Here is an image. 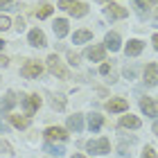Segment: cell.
Here are the masks:
<instances>
[{"mask_svg": "<svg viewBox=\"0 0 158 158\" xmlns=\"http://www.w3.org/2000/svg\"><path fill=\"white\" fill-rule=\"evenodd\" d=\"M135 5H138L140 9H149V7L154 5V0H135Z\"/></svg>", "mask_w": 158, "mask_h": 158, "instance_id": "obj_27", "label": "cell"}, {"mask_svg": "<svg viewBox=\"0 0 158 158\" xmlns=\"http://www.w3.org/2000/svg\"><path fill=\"white\" fill-rule=\"evenodd\" d=\"M104 43H106V50H111V52H118V50L122 48V41H120V36H118L115 32H109V34H106Z\"/></svg>", "mask_w": 158, "mask_h": 158, "instance_id": "obj_13", "label": "cell"}, {"mask_svg": "<svg viewBox=\"0 0 158 158\" xmlns=\"http://www.w3.org/2000/svg\"><path fill=\"white\" fill-rule=\"evenodd\" d=\"M59 9L68 11L70 16H77V18H81V16L88 14V7L84 2H79V0H59Z\"/></svg>", "mask_w": 158, "mask_h": 158, "instance_id": "obj_1", "label": "cell"}, {"mask_svg": "<svg viewBox=\"0 0 158 158\" xmlns=\"http://www.w3.org/2000/svg\"><path fill=\"white\" fill-rule=\"evenodd\" d=\"M104 14H106L109 18H127L129 11L124 9V7L115 5V2H109V5H106V9H104Z\"/></svg>", "mask_w": 158, "mask_h": 158, "instance_id": "obj_6", "label": "cell"}, {"mask_svg": "<svg viewBox=\"0 0 158 158\" xmlns=\"http://www.w3.org/2000/svg\"><path fill=\"white\" fill-rule=\"evenodd\" d=\"M45 138H48V142H52V140L63 142V140H68V133L63 131L61 127H48L45 129Z\"/></svg>", "mask_w": 158, "mask_h": 158, "instance_id": "obj_5", "label": "cell"}, {"mask_svg": "<svg viewBox=\"0 0 158 158\" xmlns=\"http://www.w3.org/2000/svg\"><path fill=\"white\" fill-rule=\"evenodd\" d=\"M9 5H11V0H0V7H5V9H9Z\"/></svg>", "mask_w": 158, "mask_h": 158, "instance_id": "obj_32", "label": "cell"}, {"mask_svg": "<svg viewBox=\"0 0 158 158\" xmlns=\"http://www.w3.org/2000/svg\"><path fill=\"white\" fill-rule=\"evenodd\" d=\"M145 84L147 86H158V66L156 63H147V68H145Z\"/></svg>", "mask_w": 158, "mask_h": 158, "instance_id": "obj_8", "label": "cell"}, {"mask_svg": "<svg viewBox=\"0 0 158 158\" xmlns=\"http://www.w3.org/2000/svg\"><path fill=\"white\" fill-rule=\"evenodd\" d=\"M16 102H18V97H16V93L14 90H9L5 95V99H0V113H9L14 106H16Z\"/></svg>", "mask_w": 158, "mask_h": 158, "instance_id": "obj_9", "label": "cell"}, {"mask_svg": "<svg viewBox=\"0 0 158 158\" xmlns=\"http://www.w3.org/2000/svg\"><path fill=\"white\" fill-rule=\"evenodd\" d=\"M48 70H50L52 75H56L59 79H68V77H70V73L63 68V63H61V59H59L56 54H50V56H48Z\"/></svg>", "mask_w": 158, "mask_h": 158, "instance_id": "obj_2", "label": "cell"}, {"mask_svg": "<svg viewBox=\"0 0 158 158\" xmlns=\"http://www.w3.org/2000/svg\"><path fill=\"white\" fill-rule=\"evenodd\" d=\"M154 133H156V135H158V124H154Z\"/></svg>", "mask_w": 158, "mask_h": 158, "instance_id": "obj_35", "label": "cell"}, {"mask_svg": "<svg viewBox=\"0 0 158 158\" xmlns=\"http://www.w3.org/2000/svg\"><path fill=\"white\" fill-rule=\"evenodd\" d=\"M14 27H16L18 32H23V30H25V18H20V16H18V18H16V25H14Z\"/></svg>", "mask_w": 158, "mask_h": 158, "instance_id": "obj_28", "label": "cell"}, {"mask_svg": "<svg viewBox=\"0 0 158 158\" xmlns=\"http://www.w3.org/2000/svg\"><path fill=\"white\" fill-rule=\"evenodd\" d=\"M127 56H138L140 52H142V41H138V39H131L127 43Z\"/></svg>", "mask_w": 158, "mask_h": 158, "instance_id": "obj_15", "label": "cell"}, {"mask_svg": "<svg viewBox=\"0 0 158 158\" xmlns=\"http://www.w3.org/2000/svg\"><path fill=\"white\" fill-rule=\"evenodd\" d=\"M52 14V5H41L36 9V18H48Z\"/></svg>", "mask_w": 158, "mask_h": 158, "instance_id": "obj_22", "label": "cell"}, {"mask_svg": "<svg viewBox=\"0 0 158 158\" xmlns=\"http://www.w3.org/2000/svg\"><path fill=\"white\" fill-rule=\"evenodd\" d=\"M142 158H158L156 152H154V147H145L142 149Z\"/></svg>", "mask_w": 158, "mask_h": 158, "instance_id": "obj_25", "label": "cell"}, {"mask_svg": "<svg viewBox=\"0 0 158 158\" xmlns=\"http://www.w3.org/2000/svg\"><path fill=\"white\" fill-rule=\"evenodd\" d=\"M102 124H104V118L99 115V113H93V115H88V129L93 133H97L99 129H102Z\"/></svg>", "mask_w": 158, "mask_h": 158, "instance_id": "obj_16", "label": "cell"}, {"mask_svg": "<svg viewBox=\"0 0 158 158\" xmlns=\"http://www.w3.org/2000/svg\"><path fill=\"white\" fill-rule=\"evenodd\" d=\"M99 73H102V75H109V73H111V66H109V63H102V66H99Z\"/></svg>", "mask_w": 158, "mask_h": 158, "instance_id": "obj_30", "label": "cell"}, {"mask_svg": "<svg viewBox=\"0 0 158 158\" xmlns=\"http://www.w3.org/2000/svg\"><path fill=\"white\" fill-rule=\"evenodd\" d=\"M90 39H93V32L90 30H79V32H75V36H73L75 43H86V41H90Z\"/></svg>", "mask_w": 158, "mask_h": 158, "instance_id": "obj_21", "label": "cell"}, {"mask_svg": "<svg viewBox=\"0 0 158 158\" xmlns=\"http://www.w3.org/2000/svg\"><path fill=\"white\" fill-rule=\"evenodd\" d=\"M7 63H9V59H7V56H5V54H0V66H2V68H5V66H7Z\"/></svg>", "mask_w": 158, "mask_h": 158, "instance_id": "obj_31", "label": "cell"}, {"mask_svg": "<svg viewBox=\"0 0 158 158\" xmlns=\"http://www.w3.org/2000/svg\"><path fill=\"white\" fill-rule=\"evenodd\" d=\"M127 109H129V102L122 97H115L111 102H106V111H111V113H124Z\"/></svg>", "mask_w": 158, "mask_h": 158, "instance_id": "obj_7", "label": "cell"}, {"mask_svg": "<svg viewBox=\"0 0 158 158\" xmlns=\"http://www.w3.org/2000/svg\"><path fill=\"white\" fill-rule=\"evenodd\" d=\"M45 152H50V154H54V156H63V147H56V145H45Z\"/></svg>", "mask_w": 158, "mask_h": 158, "instance_id": "obj_24", "label": "cell"}, {"mask_svg": "<svg viewBox=\"0 0 158 158\" xmlns=\"http://www.w3.org/2000/svg\"><path fill=\"white\" fill-rule=\"evenodd\" d=\"M86 56H88L90 61H104V56H106V48L102 45H93L86 50Z\"/></svg>", "mask_w": 158, "mask_h": 158, "instance_id": "obj_11", "label": "cell"}, {"mask_svg": "<svg viewBox=\"0 0 158 158\" xmlns=\"http://www.w3.org/2000/svg\"><path fill=\"white\" fill-rule=\"evenodd\" d=\"M2 45H5V41H2V39H0V48H2Z\"/></svg>", "mask_w": 158, "mask_h": 158, "instance_id": "obj_36", "label": "cell"}, {"mask_svg": "<svg viewBox=\"0 0 158 158\" xmlns=\"http://www.w3.org/2000/svg\"><path fill=\"white\" fill-rule=\"evenodd\" d=\"M27 39H30V45H34V48H43V45H45V34H43L39 27H36V30H32Z\"/></svg>", "mask_w": 158, "mask_h": 158, "instance_id": "obj_14", "label": "cell"}, {"mask_svg": "<svg viewBox=\"0 0 158 158\" xmlns=\"http://www.w3.org/2000/svg\"><path fill=\"white\" fill-rule=\"evenodd\" d=\"M23 106H25V113H27V115H32V113L41 106V97H39V95H27V97L23 99Z\"/></svg>", "mask_w": 158, "mask_h": 158, "instance_id": "obj_10", "label": "cell"}, {"mask_svg": "<svg viewBox=\"0 0 158 158\" xmlns=\"http://www.w3.org/2000/svg\"><path fill=\"white\" fill-rule=\"evenodd\" d=\"M68 129L70 131H75V133H79L84 129V120H81V115H70L68 118Z\"/></svg>", "mask_w": 158, "mask_h": 158, "instance_id": "obj_19", "label": "cell"}, {"mask_svg": "<svg viewBox=\"0 0 158 158\" xmlns=\"http://www.w3.org/2000/svg\"><path fill=\"white\" fill-rule=\"evenodd\" d=\"M52 106H54L56 111H63V109H66V99H63L61 95H54L52 97Z\"/></svg>", "mask_w": 158, "mask_h": 158, "instance_id": "obj_23", "label": "cell"}, {"mask_svg": "<svg viewBox=\"0 0 158 158\" xmlns=\"http://www.w3.org/2000/svg\"><path fill=\"white\" fill-rule=\"evenodd\" d=\"M140 109H142V113H147L149 118H158V106L149 97H142L140 99Z\"/></svg>", "mask_w": 158, "mask_h": 158, "instance_id": "obj_12", "label": "cell"}, {"mask_svg": "<svg viewBox=\"0 0 158 158\" xmlns=\"http://www.w3.org/2000/svg\"><path fill=\"white\" fill-rule=\"evenodd\" d=\"M156 27H158V20H156Z\"/></svg>", "mask_w": 158, "mask_h": 158, "instance_id": "obj_39", "label": "cell"}, {"mask_svg": "<svg viewBox=\"0 0 158 158\" xmlns=\"http://www.w3.org/2000/svg\"><path fill=\"white\" fill-rule=\"evenodd\" d=\"M9 120H11V124L16 129H27L30 127V118L27 115H9Z\"/></svg>", "mask_w": 158, "mask_h": 158, "instance_id": "obj_20", "label": "cell"}, {"mask_svg": "<svg viewBox=\"0 0 158 158\" xmlns=\"http://www.w3.org/2000/svg\"><path fill=\"white\" fill-rule=\"evenodd\" d=\"M9 27H11V20L9 18H7V16H0V30H9Z\"/></svg>", "mask_w": 158, "mask_h": 158, "instance_id": "obj_26", "label": "cell"}, {"mask_svg": "<svg viewBox=\"0 0 158 158\" xmlns=\"http://www.w3.org/2000/svg\"><path fill=\"white\" fill-rule=\"evenodd\" d=\"M86 149H88L90 154H106V152H111V142H109V138L90 140L88 145H86Z\"/></svg>", "mask_w": 158, "mask_h": 158, "instance_id": "obj_4", "label": "cell"}, {"mask_svg": "<svg viewBox=\"0 0 158 158\" xmlns=\"http://www.w3.org/2000/svg\"><path fill=\"white\" fill-rule=\"evenodd\" d=\"M68 61L73 63V66H77V63H79V54H75V52H68Z\"/></svg>", "mask_w": 158, "mask_h": 158, "instance_id": "obj_29", "label": "cell"}, {"mask_svg": "<svg viewBox=\"0 0 158 158\" xmlns=\"http://www.w3.org/2000/svg\"><path fill=\"white\" fill-rule=\"evenodd\" d=\"M152 41H154V48L158 50V34H154V39H152Z\"/></svg>", "mask_w": 158, "mask_h": 158, "instance_id": "obj_33", "label": "cell"}, {"mask_svg": "<svg viewBox=\"0 0 158 158\" xmlns=\"http://www.w3.org/2000/svg\"><path fill=\"white\" fill-rule=\"evenodd\" d=\"M41 73H43V66L39 61H34V59H30L23 68H20V75H23L25 79H39Z\"/></svg>", "mask_w": 158, "mask_h": 158, "instance_id": "obj_3", "label": "cell"}, {"mask_svg": "<svg viewBox=\"0 0 158 158\" xmlns=\"http://www.w3.org/2000/svg\"><path fill=\"white\" fill-rule=\"evenodd\" d=\"M120 127H124V129H138L140 127V120L135 115H122L120 118Z\"/></svg>", "mask_w": 158, "mask_h": 158, "instance_id": "obj_18", "label": "cell"}, {"mask_svg": "<svg viewBox=\"0 0 158 158\" xmlns=\"http://www.w3.org/2000/svg\"><path fill=\"white\" fill-rule=\"evenodd\" d=\"M52 27H54V34H56L59 39H63V36L68 34V20H66V18H56Z\"/></svg>", "mask_w": 158, "mask_h": 158, "instance_id": "obj_17", "label": "cell"}, {"mask_svg": "<svg viewBox=\"0 0 158 158\" xmlns=\"http://www.w3.org/2000/svg\"><path fill=\"white\" fill-rule=\"evenodd\" d=\"M0 131H2V133L7 131V124H5V122H2V120H0Z\"/></svg>", "mask_w": 158, "mask_h": 158, "instance_id": "obj_34", "label": "cell"}, {"mask_svg": "<svg viewBox=\"0 0 158 158\" xmlns=\"http://www.w3.org/2000/svg\"><path fill=\"white\" fill-rule=\"evenodd\" d=\"M73 158H84V156H79V154H77V156H73Z\"/></svg>", "mask_w": 158, "mask_h": 158, "instance_id": "obj_37", "label": "cell"}, {"mask_svg": "<svg viewBox=\"0 0 158 158\" xmlns=\"http://www.w3.org/2000/svg\"><path fill=\"white\" fill-rule=\"evenodd\" d=\"M99 2H106V0H99Z\"/></svg>", "mask_w": 158, "mask_h": 158, "instance_id": "obj_38", "label": "cell"}]
</instances>
